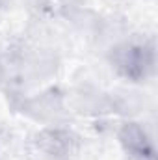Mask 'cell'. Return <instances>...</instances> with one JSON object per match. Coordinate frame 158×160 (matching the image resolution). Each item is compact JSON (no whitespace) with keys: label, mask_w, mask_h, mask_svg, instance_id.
<instances>
[{"label":"cell","mask_w":158,"mask_h":160,"mask_svg":"<svg viewBox=\"0 0 158 160\" xmlns=\"http://www.w3.org/2000/svg\"><path fill=\"white\" fill-rule=\"evenodd\" d=\"M112 69L126 82H145L156 67V50L149 41H125L110 52Z\"/></svg>","instance_id":"6da1fadb"},{"label":"cell","mask_w":158,"mask_h":160,"mask_svg":"<svg viewBox=\"0 0 158 160\" xmlns=\"http://www.w3.org/2000/svg\"><path fill=\"white\" fill-rule=\"evenodd\" d=\"M36 145L50 160H73L80 149V140L67 128H45L36 136Z\"/></svg>","instance_id":"7a4b0ae2"},{"label":"cell","mask_w":158,"mask_h":160,"mask_svg":"<svg viewBox=\"0 0 158 160\" xmlns=\"http://www.w3.org/2000/svg\"><path fill=\"white\" fill-rule=\"evenodd\" d=\"M117 138L125 155L130 160H156V147L153 143V138L140 123H123L117 132Z\"/></svg>","instance_id":"3957f363"},{"label":"cell","mask_w":158,"mask_h":160,"mask_svg":"<svg viewBox=\"0 0 158 160\" xmlns=\"http://www.w3.org/2000/svg\"><path fill=\"white\" fill-rule=\"evenodd\" d=\"M0 134H2V127H0Z\"/></svg>","instance_id":"277c9868"}]
</instances>
